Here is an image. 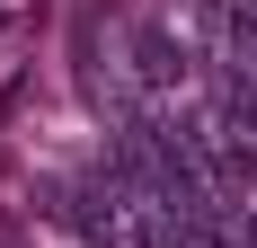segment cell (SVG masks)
Returning <instances> with one entry per match:
<instances>
[{
	"label": "cell",
	"instance_id": "cell-1",
	"mask_svg": "<svg viewBox=\"0 0 257 248\" xmlns=\"http://www.w3.org/2000/svg\"><path fill=\"white\" fill-rule=\"evenodd\" d=\"M133 89H142V106H169L186 89V71H195V45H186L178 18H133Z\"/></svg>",
	"mask_w": 257,
	"mask_h": 248
}]
</instances>
